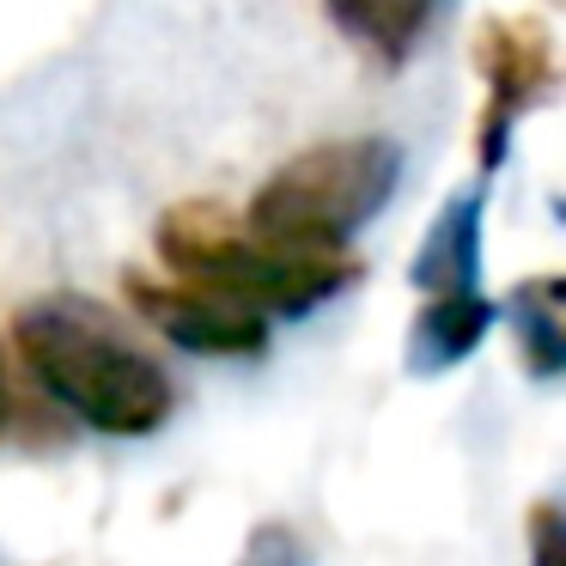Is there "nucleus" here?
Masks as SVG:
<instances>
[{
  "mask_svg": "<svg viewBox=\"0 0 566 566\" xmlns=\"http://www.w3.org/2000/svg\"><path fill=\"white\" fill-rule=\"evenodd\" d=\"M13 342L31 378L86 427L111 439H147L171 420V378L153 354L128 347V335L86 298H38L13 317Z\"/></svg>",
  "mask_w": 566,
  "mask_h": 566,
  "instance_id": "f257e3e1",
  "label": "nucleus"
},
{
  "mask_svg": "<svg viewBox=\"0 0 566 566\" xmlns=\"http://www.w3.org/2000/svg\"><path fill=\"white\" fill-rule=\"evenodd\" d=\"M475 67L488 80V116H481V165L505 159L512 123L554 86V43L536 19H488L475 38Z\"/></svg>",
  "mask_w": 566,
  "mask_h": 566,
  "instance_id": "39448f33",
  "label": "nucleus"
},
{
  "mask_svg": "<svg viewBox=\"0 0 566 566\" xmlns=\"http://www.w3.org/2000/svg\"><path fill=\"white\" fill-rule=\"evenodd\" d=\"M323 13L359 50L384 55V62H408L415 43L432 31V19L444 13V0H323Z\"/></svg>",
  "mask_w": 566,
  "mask_h": 566,
  "instance_id": "6e6552de",
  "label": "nucleus"
},
{
  "mask_svg": "<svg viewBox=\"0 0 566 566\" xmlns=\"http://www.w3.org/2000/svg\"><path fill=\"white\" fill-rule=\"evenodd\" d=\"M396 184H402L396 140H329V147L286 159L250 196L244 232L293 256H342L359 226L390 208Z\"/></svg>",
  "mask_w": 566,
  "mask_h": 566,
  "instance_id": "f03ea898",
  "label": "nucleus"
},
{
  "mask_svg": "<svg viewBox=\"0 0 566 566\" xmlns=\"http://www.w3.org/2000/svg\"><path fill=\"white\" fill-rule=\"evenodd\" d=\"M7 420H13V390H7V359H0V432H7Z\"/></svg>",
  "mask_w": 566,
  "mask_h": 566,
  "instance_id": "9b49d317",
  "label": "nucleus"
},
{
  "mask_svg": "<svg viewBox=\"0 0 566 566\" xmlns=\"http://www.w3.org/2000/svg\"><path fill=\"white\" fill-rule=\"evenodd\" d=\"M159 256L177 281L213 286V293L238 298V305L262 311V317H305L323 298H335L354 281L347 256H293V250H269L256 238L232 232L208 201L165 213L159 226Z\"/></svg>",
  "mask_w": 566,
  "mask_h": 566,
  "instance_id": "7ed1b4c3",
  "label": "nucleus"
},
{
  "mask_svg": "<svg viewBox=\"0 0 566 566\" xmlns=\"http://www.w3.org/2000/svg\"><path fill=\"white\" fill-rule=\"evenodd\" d=\"M128 298L140 305V317L153 323V329L165 335V342H177L184 354H208V359H250L269 347V317L250 305H238V298L213 293V286H196V281H140V274H128Z\"/></svg>",
  "mask_w": 566,
  "mask_h": 566,
  "instance_id": "20e7f679",
  "label": "nucleus"
},
{
  "mask_svg": "<svg viewBox=\"0 0 566 566\" xmlns=\"http://www.w3.org/2000/svg\"><path fill=\"white\" fill-rule=\"evenodd\" d=\"M517 323V354H524L530 378H560L566 371V323H560V281H530L512 298Z\"/></svg>",
  "mask_w": 566,
  "mask_h": 566,
  "instance_id": "1a4fd4ad",
  "label": "nucleus"
},
{
  "mask_svg": "<svg viewBox=\"0 0 566 566\" xmlns=\"http://www.w3.org/2000/svg\"><path fill=\"white\" fill-rule=\"evenodd\" d=\"M530 560L536 566H566V524H560V505L554 500L530 505Z\"/></svg>",
  "mask_w": 566,
  "mask_h": 566,
  "instance_id": "9d476101",
  "label": "nucleus"
},
{
  "mask_svg": "<svg viewBox=\"0 0 566 566\" xmlns=\"http://www.w3.org/2000/svg\"><path fill=\"white\" fill-rule=\"evenodd\" d=\"M408 281L427 298L439 293H481V196H457L451 208L432 220L427 244H420Z\"/></svg>",
  "mask_w": 566,
  "mask_h": 566,
  "instance_id": "0eeeda50",
  "label": "nucleus"
},
{
  "mask_svg": "<svg viewBox=\"0 0 566 566\" xmlns=\"http://www.w3.org/2000/svg\"><path fill=\"white\" fill-rule=\"evenodd\" d=\"M493 298L488 293H439L408 329V371L415 378H439V371L463 366L493 329Z\"/></svg>",
  "mask_w": 566,
  "mask_h": 566,
  "instance_id": "423d86ee",
  "label": "nucleus"
}]
</instances>
